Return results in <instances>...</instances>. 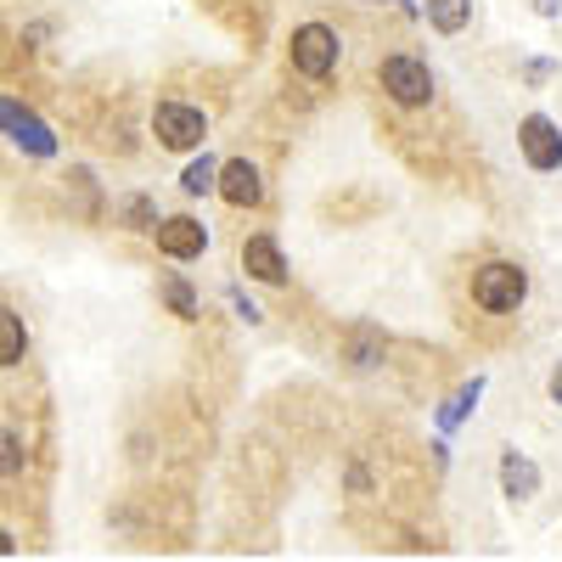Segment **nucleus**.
I'll use <instances>...</instances> for the list:
<instances>
[{
  "label": "nucleus",
  "mask_w": 562,
  "mask_h": 562,
  "mask_svg": "<svg viewBox=\"0 0 562 562\" xmlns=\"http://www.w3.org/2000/svg\"><path fill=\"white\" fill-rule=\"evenodd\" d=\"M529 299V276L518 265H506V259H490L473 270V304L490 310V315H512Z\"/></svg>",
  "instance_id": "1"
},
{
  "label": "nucleus",
  "mask_w": 562,
  "mask_h": 562,
  "mask_svg": "<svg viewBox=\"0 0 562 562\" xmlns=\"http://www.w3.org/2000/svg\"><path fill=\"white\" fill-rule=\"evenodd\" d=\"M378 85L389 90V102H394V108H428V102H434V68L422 63V57H411V52L383 57Z\"/></svg>",
  "instance_id": "2"
},
{
  "label": "nucleus",
  "mask_w": 562,
  "mask_h": 562,
  "mask_svg": "<svg viewBox=\"0 0 562 562\" xmlns=\"http://www.w3.org/2000/svg\"><path fill=\"white\" fill-rule=\"evenodd\" d=\"M338 57H344L338 29H326V23H299V29H293V45H288L293 74H304V79H326V74L338 68Z\"/></svg>",
  "instance_id": "3"
},
{
  "label": "nucleus",
  "mask_w": 562,
  "mask_h": 562,
  "mask_svg": "<svg viewBox=\"0 0 562 562\" xmlns=\"http://www.w3.org/2000/svg\"><path fill=\"white\" fill-rule=\"evenodd\" d=\"M153 135H158L164 153H192V147L209 140V119L192 102H158L153 108Z\"/></svg>",
  "instance_id": "4"
},
{
  "label": "nucleus",
  "mask_w": 562,
  "mask_h": 562,
  "mask_svg": "<svg viewBox=\"0 0 562 562\" xmlns=\"http://www.w3.org/2000/svg\"><path fill=\"white\" fill-rule=\"evenodd\" d=\"M0 130L12 135V147H23L29 158H52L57 153V135L34 108H23L18 97H0Z\"/></svg>",
  "instance_id": "5"
},
{
  "label": "nucleus",
  "mask_w": 562,
  "mask_h": 562,
  "mask_svg": "<svg viewBox=\"0 0 562 562\" xmlns=\"http://www.w3.org/2000/svg\"><path fill=\"white\" fill-rule=\"evenodd\" d=\"M518 153H524V164H529L535 175L562 169V130H557L546 113H529V119L518 124Z\"/></svg>",
  "instance_id": "6"
},
{
  "label": "nucleus",
  "mask_w": 562,
  "mask_h": 562,
  "mask_svg": "<svg viewBox=\"0 0 562 562\" xmlns=\"http://www.w3.org/2000/svg\"><path fill=\"white\" fill-rule=\"evenodd\" d=\"M153 237H158V254H164V259H180V265L209 254V225L192 220V214H169V220H158Z\"/></svg>",
  "instance_id": "7"
},
{
  "label": "nucleus",
  "mask_w": 562,
  "mask_h": 562,
  "mask_svg": "<svg viewBox=\"0 0 562 562\" xmlns=\"http://www.w3.org/2000/svg\"><path fill=\"white\" fill-rule=\"evenodd\" d=\"M214 192L231 209H259L265 203V175L248 158H231V164H220V186H214Z\"/></svg>",
  "instance_id": "8"
},
{
  "label": "nucleus",
  "mask_w": 562,
  "mask_h": 562,
  "mask_svg": "<svg viewBox=\"0 0 562 562\" xmlns=\"http://www.w3.org/2000/svg\"><path fill=\"white\" fill-rule=\"evenodd\" d=\"M243 270L254 276V281H265V288H281V281H288V259H281V243L276 237H248L243 243Z\"/></svg>",
  "instance_id": "9"
},
{
  "label": "nucleus",
  "mask_w": 562,
  "mask_h": 562,
  "mask_svg": "<svg viewBox=\"0 0 562 562\" xmlns=\"http://www.w3.org/2000/svg\"><path fill=\"white\" fill-rule=\"evenodd\" d=\"M501 490H506L512 501L540 495V467H535L529 456H518V450H506V456H501Z\"/></svg>",
  "instance_id": "10"
},
{
  "label": "nucleus",
  "mask_w": 562,
  "mask_h": 562,
  "mask_svg": "<svg viewBox=\"0 0 562 562\" xmlns=\"http://www.w3.org/2000/svg\"><path fill=\"white\" fill-rule=\"evenodd\" d=\"M29 355V333H23V315H12L0 304V366H18Z\"/></svg>",
  "instance_id": "11"
},
{
  "label": "nucleus",
  "mask_w": 562,
  "mask_h": 562,
  "mask_svg": "<svg viewBox=\"0 0 562 562\" xmlns=\"http://www.w3.org/2000/svg\"><path fill=\"white\" fill-rule=\"evenodd\" d=\"M428 23L439 34H461L467 23H473V0H428Z\"/></svg>",
  "instance_id": "12"
},
{
  "label": "nucleus",
  "mask_w": 562,
  "mask_h": 562,
  "mask_svg": "<svg viewBox=\"0 0 562 562\" xmlns=\"http://www.w3.org/2000/svg\"><path fill=\"white\" fill-rule=\"evenodd\" d=\"M214 186H220V164H214L209 153L186 164V175H180V192H186V198H209Z\"/></svg>",
  "instance_id": "13"
},
{
  "label": "nucleus",
  "mask_w": 562,
  "mask_h": 562,
  "mask_svg": "<svg viewBox=\"0 0 562 562\" xmlns=\"http://www.w3.org/2000/svg\"><path fill=\"white\" fill-rule=\"evenodd\" d=\"M479 394H484V378H473V383H467V389H461V394H456V400H450V405L439 411V428L450 434V428H456V422H467V411H473V405H479Z\"/></svg>",
  "instance_id": "14"
},
{
  "label": "nucleus",
  "mask_w": 562,
  "mask_h": 562,
  "mask_svg": "<svg viewBox=\"0 0 562 562\" xmlns=\"http://www.w3.org/2000/svg\"><path fill=\"white\" fill-rule=\"evenodd\" d=\"M164 304H169V310H175L180 321H198V293L186 288L180 276H164Z\"/></svg>",
  "instance_id": "15"
},
{
  "label": "nucleus",
  "mask_w": 562,
  "mask_h": 562,
  "mask_svg": "<svg viewBox=\"0 0 562 562\" xmlns=\"http://www.w3.org/2000/svg\"><path fill=\"white\" fill-rule=\"evenodd\" d=\"M23 461H29L23 439H18V434H0V479H18V473H23Z\"/></svg>",
  "instance_id": "16"
},
{
  "label": "nucleus",
  "mask_w": 562,
  "mask_h": 562,
  "mask_svg": "<svg viewBox=\"0 0 562 562\" xmlns=\"http://www.w3.org/2000/svg\"><path fill=\"white\" fill-rule=\"evenodd\" d=\"M124 220H130V231H158V209H153V198H130V203H124Z\"/></svg>",
  "instance_id": "17"
},
{
  "label": "nucleus",
  "mask_w": 562,
  "mask_h": 562,
  "mask_svg": "<svg viewBox=\"0 0 562 562\" xmlns=\"http://www.w3.org/2000/svg\"><path fill=\"white\" fill-rule=\"evenodd\" d=\"M231 304H237V315H243V321H248V326H254V321H259V310H254V304H248V299H243V288H231Z\"/></svg>",
  "instance_id": "18"
},
{
  "label": "nucleus",
  "mask_w": 562,
  "mask_h": 562,
  "mask_svg": "<svg viewBox=\"0 0 562 562\" xmlns=\"http://www.w3.org/2000/svg\"><path fill=\"white\" fill-rule=\"evenodd\" d=\"M551 400H557V405H562V366H557V371H551Z\"/></svg>",
  "instance_id": "19"
},
{
  "label": "nucleus",
  "mask_w": 562,
  "mask_h": 562,
  "mask_svg": "<svg viewBox=\"0 0 562 562\" xmlns=\"http://www.w3.org/2000/svg\"><path fill=\"white\" fill-rule=\"evenodd\" d=\"M12 551H18V540H12L7 529H0V557H12Z\"/></svg>",
  "instance_id": "20"
}]
</instances>
